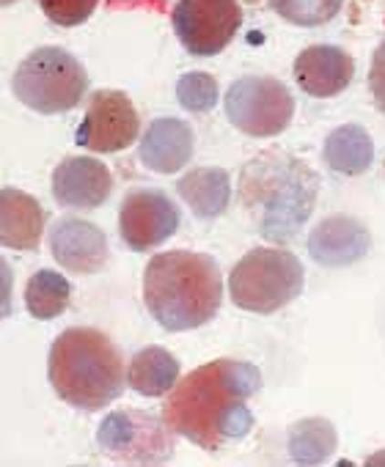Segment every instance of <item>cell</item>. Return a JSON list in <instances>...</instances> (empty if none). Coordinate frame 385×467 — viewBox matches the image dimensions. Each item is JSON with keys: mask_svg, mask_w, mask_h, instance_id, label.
<instances>
[{"mask_svg": "<svg viewBox=\"0 0 385 467\" xmlns=\"http://www.w3.org/2000/svg\"><path fill=\"white\" fill-rule=\"evenodd\" d=\"M371 248L369 228L349 214H330L308 234V254L319 267H349Z\"/></svg>", "mask_w": 385, "mask_h": 467, "instance_id": "obj_13", "label": "cell"}, {"mask_svg": "<svg viewBox=\"0 0 385 467\" xmlns=\"http://www.w3.org/2000/svg\"><path fill=\"white\" fill-rule=\"evenodd\" d=\"M196 151V135L182 119H154L140 140V162L154 173L182 171Z\"/></svg>", "mask_w": 385, "mask_h": 467, "instance_id": "obj_16", "label": "cell"}, {"mask_svg": "<svg viewBox=\"0 0 385 467\" xmlns=\"http://www.w3.org/2000/svg\"><path fill=\"white\" fill-rule=\"evenodd\" d=\"M140 119L132 99L124 91L99 88L88 99L83 124L78 127V143L97 154H113L135 143Z\"/></svg>", "mask_w": 385, "mask_h": 467, "instance_id": "obj_11", "label": "cell"}, {"mask_svg": "<svg viewBox=\"0 0 385 467\" xmlns=\"http://www.w3.org/2000/svg\"><path fill=\"white\" fill-rule=\"evenodd\" d=\"M262 390V371L245 360H213L173 385L162 404L165 423L184 440L215 453L254 429L248 399Z\"/></svg>", "mask_w": 385, "mask_h": 467, "instance_id": "obj_1", "label": "cell"}, {"mask_svg": "<svg viewBox=\"0 0 385 467\" xmlns=\"http://www.w3.org/2000/svg\"><path fill=\"white\" fill-rule=\"evenodd\" d=\"M45 223L47 212L34 195L17 187L0 190V243H4V248L39 251Z\"/></svg>", "mask_w": 385, "mask_h": 467, "instance_id": "obj_17", "label": "cell"}, {"mask_svg": "<svg viewBox=\"0 0 385 467\" xmlns=\"http://www.w3.org/2000/svg\"><path fill=\"white\" fill-rule=\"evenodd\" d=\"M171 26L190 56L213 58L237 36L243 6L237 0H179L171 12Z\"/></svg>", "mask_w": 385, "mask_h": 467, "instance_id": "obj_9", "label": "cell"}, {"mask_svg": "<svg viewBox=\"0 0 385 467\" xmlns=\"http://www.w3.org/2000/svg\"><path fill=\"white\" fill-rule=\"evenodd\" d=\"M344 0H267V6L292 26L317 28L330 23L341 12Z\"/></svg>", "mask_w": 385, "mask_h": 467, "instance_id": "obj_23", "label": "cell"}, {"mask_svg": "<svg viewBox=\"0 0 385 467\" xmlns=\"http://www.w3.org/2000/svg\"><path fill=\"white\" fill-rule=\"evenodd\" d=\"M127 382L140 396L149 399L165 396L179 382V360L162 347H146L132 355L127 368Z\"/></svg>", "mask_w": 385, "mask_h": 467, "instance_id": "obj_20", "label": "cell"}, {"mask_svg": "<svg viewBox=\"0 0 385 467\" xmlns=\"http://www.w3.org/2000/svg\"><path fill=\"white\" fill-rule=\"evenodd\" d=\"M306 273L295 254L281 248H254L229 275V297L251 314H276L303 295Z\"/></svg>", "mask_w": 385, "mask_h": 467, "instance_id": "obj_5", "label": "cell"}, {"mask_svg": "<svg viewBox=\"0 0 385 467\" xmlns=\"http://www.w3.org/2000/svg\"><path fill=\"white\" fill-rule=\"evenodd\" d=\"M113 192V173L94 157H67L53 171V198L67 209H97Z\"/></svg>", "mask_w": 385, "mask_h": 467, "instance_id": "obj_14", "label": "cell"}, {"mask_svg": "<svg viewBox=\"0 0 385 467\" xmlns=\"http://www.w3.org/2000/svg\"><path fill=\"white\" fill-rule=\"evenodd\" d=\"M369 462H385V453H380V456H371Z\"/></svg>", "mask_w": 385, "mask_h": 467, "instance_id": "obj_27", "label": "cell"}, {"mask_svg": "<svg viewBox=\"0 0 385 467\" xmlns=\"http://www.w3.org/2000/svg\"><path fill=\"white\" fill-rule=\"evenodd\" d=\"M97 4L99 0H39V6L47 15V20L61 28L83 26L94 15Z\"/></svg>", "mask_w": 385, "mask_h": 467, "instance_id": "obj_25", "label": "cell"}, {"mask_svg": "<svg viewBox=\"0 0 385 467\" xmlns=\"http://www.w3.org/2000/svg\"><path fill=\"white\" fill-rule=\"evenodd\" d=\"M237 195L262 237L286 245L317 206L319 176L286 151H262L243 168Z\"/></svg>", "mask_w": 385, "mask_h": 467, "instance_id": "obj_2", "label": "cell"}, {"mask_svg": "<svg viewBox=\"0 0 385 467\" xmlns=\"http://www.w3.org/2000/svg\"><path fill=\"white\" fill-rule=\"evenodd\" d=\"M9 4H15V0H4V6H9Z\"/></svg>", "mask_w": 385, "mask_h": 467, "instance_id": "obj_28", "label": "cell"}, {"mask_svg": "<svg viewBox=\"0 0 385 467\" xmlns=\"http://www.w3.org/2000/svg\"><path fill=\"white\" fill-rule=\"evenodd\" d=\"M72 300V286L69 281L56 273V270H39L28 278L26 286V308L34 319L50 322L61 317L69 308Z\"/></svg>", "mask_w": 385, "mask_h": 467, "instance_id": "obj_22", "label": "cell"}, {"mask_svg": "<svg viewBox=\"0 0 385 467\" xmlns=\"http://www.w3.org/2000/svg\"><path fill=\"white\" fill-rule=\"evenodd\" d=\"M47 379L61 401L86 412L105 410L130 385L121 349L94 327H69L53 341Z\"/></svg>", "mask_w": 385, "mask_h": 467, "instance_id": "obj_4", "label": "cell"}, {"mask_svg": "<svg viewBox=\"0 0 385 467\" xmlns=\"http://www.w3.org/2000/svg\"><path fill=\"white\" fill-rule=\"evenodd\" d=\"M173 434L165 418L143 410H116L99 423L97 442L110 459L124 464H165L176 451Z\"/></svg>", "mask_w": 385, "mask_h": 467, "instance_id": "obj_7", "label": "cell"}, {"mask_svg": "<svg viewBox=\"0 0 385 467\" xmlns=\"http://www.w3.org/2000/svg\"><path fill=\"white\" fill-rule=\"evenodd\" d=\"M176 99L190 113H207L218 102V80L207 72H187L176 83Z\"/></svg>", "mask_w": 385, "mask_h": 467, "instance_id": "obj_24", "label": "cell"}, {"mask_svg": "<svg viewBox=\"0 0 385 467\" xmlns=\"http://www.w3.org/2000/svg\"><path fill=\"white\" fill-rule=\"evenodd\" d=\"M336 445H338V434H336L333 423L325 418H303V420L292 423L289 434H286V448H289L292 462L306 464V467L328 462L333 456Z\"/></svg>", "mask_w": 385, "mask_h": 467, "instance_id": "obj_21", "label": "cell"}, {"mask_svg": "<svg viewBox=\"0 0 385 467\" xmlns=\"http://www.w3.org/2000/svg\"><path fill=\"white\" fill-rule=\"evenodd\" d=\"M322 160L330 171H336L341 176H358V173L369 171V165L374 160V140L358 124L336 127L325 138Z\"/></svg>", "mask_w": 385, "mask_h": 467, "instance_id": "obj_19", "label": "cell"}, {"mask_svg": "<svg viewBox=\"0 0 385 467\" xmlns=\"http://www.w3.org/2000/svg\"><path fill=\"white\" fill-rule=\"evenodd\" d=\"M355 78V61L347 50L333 45H314L306 47L295 58V80L308 97H336L341 94Z\"/></svg>", "mask_w": 385, "mask_h": 467, "instance_id": "obj_15", "label": "cell"}, {"mask_svg": "<svg viewBox=\"0 0 385 467\" xmlns=\"http://www.w3.org/2000/svg\"><path fill=\"white\" fill-rule=\"evenodd\" d=\"M179 223H182V214L176 203L160 190H151V187L130 190L121 201L119 234H121V243L135 254H146L162 245L165 240H171L179 231Z\"/></svg>", "mask_w": 385, "mask_h": 467, "instance_id": "obj_10", "label": "cell"}, {"mask_svg": "<svg viewBox=\"0 0 385 467\" xmlns=\"http://www.w3.org/2000/svg\"><path fill=\"white\" fill-rule=\"evenodd\" d=\"M369 91L374 99V108L385 116V39L377 45L371 56V69H369Z\"/></svg>", "mask_w": 385, "mask_h": 467, "instance_id": "obj_26", "label": "cell"}, {"mask_svg": "<svg viewBox=\"0 0 385 467\" xmlns=\"http://www.w3.org/2000/svg\"><path fill=\"white\" fill-rule=\"evenodd\" d=\"M12 91L26 108L56 116L83 102L88 91V75L83 64L64 47H39L17 67Z\"/></svg>", "mask_w": 385, "mask_h": 467, "instance_id": "obj_6", "label": "cell"}, {"mask_svg": "<svg viewBox=\"0 0 385 467\" xmlns=\"http://www.w3.org/2000/svg\"><path fill=\"white\" fill-rule=\"evenodd\" d=\"M179 198L202 220L221 217L232 201V179L224 168H192L176 182Z\"/></svg>", "mask_w": 385, "mask_h": 467, "instance_id": "obj_18", "label": "cell"}, {"mask_svg": "<svg viewBox=\"0 0 385 467\" xmlns=\"http://www.w3.org/2000/svg\"><path fill=\"white\" fill-rule=\"evenodd\" d=\"M53 259L75 275H94L108 262L105 231L80 217H61L47 234Z\"/></svg>", "mask_w": 385, "mask_h": 467, "instance_id": "obj_12", "label": "cell"}, {"mask_svg": "<svg viewBox=\"0 0 385 467\" xmlns=\"http://www.w3.org/2000/svg\"><path fill=\"white\" fill-rule=\"evenodd\" d=\"M143 303L171 333L204 327L224 303V275L213 256L196 251L157 254L143 270Z\"/></svg>", "mask_w": 385, "mask_h": 467, "instance_id": "obj_3", "label": "cell"}, {"mask_svg": "<svg viewBox=\"0 0 385 467\" xmlns=\"http://www.w3.org/2000/svg\"><path fill=\"white\" fill-rule=\"evenodd\" d=\"M229 121L251 138L281 135L295 116V97L276 78H240L224 99Z\"/></svg>", "mask_w": 385, "mask_h": 467, "instance_id": "obj_8", "label": "cell"}, {"mask_svg": "<svg viewBox=\"0 0 385 467\" xmlns=\"http://www.w3.org/2000/svg\"><path fill=\"white\" fill-rule=\"evenodd\" d=\"M127 4H132V0H127Z\"/></svg>", "mask_w": 385, "mask_h": 467, "instance_id": "obj_29", "label": "cell"}]
</instances>
